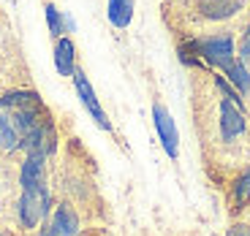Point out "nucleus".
<instances>
[{
    "label": "nucleus",
    "mask_w": 250,
    "mask_h": 236,
    "mask_svg": "<svg viewBox=\"0 0 250 236\" xmlns=\"http://www.w3.org/2000/svg\"><path fill=\"white\" fill-rule=\"evenodd\" d=\"M74 87H76V93H79V98H82V103H84V109L90 112V117H93L95 122H98V128H104V131H112V122H109L106 112L101 109L98 98H95L93 84H90V81H87V76L82 74L79 68L74 71Z\"/></svg>",
    "instance_id": "5"
},
{
    "label": "nucleus",
    "mask_w": 250,
    "mask_h": 236,
    "mask_svg": "<svg viewBox=\"0 0 250 236\" xmlns=\"http://www.w3.org/2000/svg\"><path fill=\"white\" fill-rule=\"evenodd\" d=\"M46 25H49L52 38H62V33H65V17L52 3H46Z\"/></svg>",
    "instance_id": "13"
},
{
    "label": "nucleus",
    "mask_w": 250,
    "mask_h": 236,
    "mask_svg": "<svg viewBox=\"0 0 250 236\" xmlns=\"http://www.w3.org/2000/svg\"><path fill=\"white\" fill-rule=\"evenodd\" d=\"M52 225H55L57 236H74L79 231V217L68 204H60L52 215Z\"/></svg>",
    "instance_id": "8"
},
{
    "label": "nucleus",
    "mask_w": 250,
    "mask_h": 236,
    "mask_svg": "<svg viewBox=\"0 0 250 236\" xmlns=\"http://www.w3.org/2000/svg\"><path fill=\"white\" fill-rule=\"evenodd\" d=\"M223 74L229 76V81H231L234 87H237L239 95H242V93H250V71H248V65H245L239 57H234V60L226 65Z\"/></svg>",
    "instance_id": "9"
},
{
    "label": "nucleus",
    "mask_w": 250,
    "mask_h": 236,
    "mask_svg": "<svg viewBox=\"0 0 250 236\" xmlns=\"http://www.w3.org/2000/svg\"><path fill=\"white\" fill-rule=\"evenodd\" d=\"M55 68L60 71V76H74L76 71V46L68 36L57 38L55 44Z\"/></svg>",
    "instance_id": "7"
},
{
    "label": "nucleus",
    "mask_w": 250,
    "mask_h": 236,
    "mask_svg": "<svg viewBox=\"0 0 250 236\" xmlns=\"http://www.w3.org/2000/svg\"><path fill=\"white\" fill-rule=\"evenodd\" d=\"M239 60H242L245 65H250V36H245L242 46H239Z\"/></svg>",
    "instance_id": "15"
},
{
    "label": "nucleus",
    "mask_w": 250,
    "mask_h": 236,
    "mask_svg": "<svg viewBox=\"0 0 250 236\" xmlns=\"http://www.w3.org/2000/svg\"><path fill=\"white\" fill-rule=\"evenodd\" d=\"M248 0H190L193 17L201 22H226V19L237 17Z\"/></svg>",
    "instance_id": "2"
},
{
    "label": "nucleus",
    "mask_w": 250,
    "mask_h": 236,
    "mask_svg": "<svg viewBox=\"0 0 250 236\" xmlns=\"http://www.w3.org/2000/svg\"><path fill=\"white\" fill-rule=\"evenodd\" d=\"M44 163H46V155H41V152H27L25 163H22V171H19L22 190L44 185Z\"/></svg>",
    "instance_id": "6"
},
{
    "label": "nucleus",
    "mask_w": 250,
    "mask_h": 236,
    "mask_svg": "<svg viewBox=\"0 0 250 236\" xmlns=\"http://www.w3.org/2000/svg\"><path fill=\"white\" fill-rule=\"evenodd\" d=\"M231 201H234V206H231L234 212H239V209H245V206H248V201H250V171H245V174L234 182Z\"/></svg>",
    "instance_id": "11"
},
{
    "label": "nucleus",
    "mask_w": 250,
    "mask_h": 236,
    "mask_svg": "<svg viewBox=\"0 0 250 236\" xmlns=\"http://www.w3.org/2000/svg\"><path fill=\"white\" fill-rule=\"evenodd\" d=\"M218 131H220V138L226 144L239 138L245 131H248V122H245V114L237 103H231L229 98L220 95V103H218Z\"/></svg>",
    "instance_id": "3"
},
{
    "label": "nucleus",
    "mask_w": 250,
    "mask_h": 236,
    "mask_svg": "<svg viewBox=\"0 0 250 236\" xmlns=\"http://www.w3.org/2000/svg\"><path fill=\"white\" fill-rule=\"evenodd\" d=\"M152 122H155V131H158V138H161L163 149L169 157H177L180 155V133H177V125L171 119L169 109L163 103H152Z\"/></svg>",
    "instance_id": "4"
},
{
    "label": "nucleus",
    "mask_w": 250,
    "mask_h": 236,
    "mask_svg": "<svg viewBox=\"0 0 250 236\" xmlns=\"http://www.w3.org/2000/svg\"><path fill=\"white\" fill-rule=\"evenodd\" d=\"M0 147L6 149V152H14L19 147V133L11 125L8 114H0Z\"/></svg>",
    "instance_id": "12"
},
{
    "label": "nucleus",
    "mask_w": 250,
    "mask_h": 236,
    "mask_svg": "<svg viewBox=\"0 0 250 236\" xmlns=\"http://www.w3.org/2000/svg\"><path fill=\"white\" fill-rule=\"evenodd\" d=\"M248 36H250V25H248Z\"/></svg>",
    "instance_id": "17"
},
{
    "label": "nucleus",
    "mask_w": 250,
    "mask_h": 236,
    "mask_svg": "<svg viewBox=\"0 0 250 236\" xmlns=\"http://www.w3.org/2000/svg\"><path fill=\"white\" fill-rule=\"evenodd\" d=\"M38 236H57V231H55V225H52V223H44V228L38 231Z\"/></svg>",
    "instance_id": "16"
},
{
    "label": "nucleus",
    "mask_w": 250,
    "mask_h": 236,
    "mask_svg": "<svg viewBox=\"0 0 250 236\" xmlns=\"http://www.w3.org/2000/svg\"><path fill=\"white\" fill-rule=\"evenodd\" d=\"M106 14L114 27H128L133 19V0H109Z\"/></svg>",
    "instance_id": "10"
},
{
    "label": "nucleus",
    "mask_w": 250,
    "mask_h": 236,
    "mask_svg": "<svg viewBox=\"0 0 250 236\" xmlns=\"http://www.w3.org/2000/svg\"><path fill=\"white\" fill-rule=\"evenodd\" d=\"M49 206H52V198H49L46 185L22 190V198H19V223L25 225V228H36L49 215Z\"/></svg>",
    "instance_id": "1"
},
{
    "label": "nucleus",
    "mask_w": 250,
    "mask_h": 236,
    "mask_svg": "<svg viewBox=\"0 0 250 236\" xmlns=\"http://www.w3.org/2000/svg\"><path fill=\"white\" fill-rule=\"evenodd\" d=\"M226 236H250V225L237 223V225H231V228L226 231Z\"/></svg>",
    "instance_id": "14"
}]
</instances>
